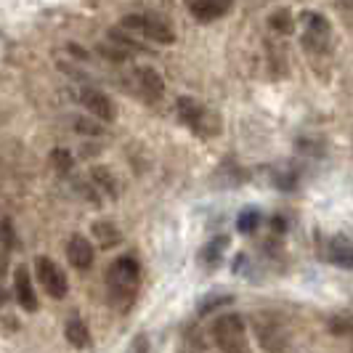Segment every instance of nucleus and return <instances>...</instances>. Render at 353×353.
<instances>
[{
    "label": "nucleus",
    "mask_w": 353,
    "mask_h": 353,
    "mask_svg": "<svg viewBox=\"0 0 353 353\" xmlns=\"http://www.w3.org/2000/svg\"><path fill=\"white\" fill-rule=\"evenodd\" d=\"M120 27L125 32H139L141 37L152 40V43H159V46H173L176 43V30L168 24V19L159 17V14H146V11L125 14Z\"/></svg>",
    "instance_id": "nucleus-2"
},
{
    "label": "nucleus",
    "mask_w": 353,
    "mask_h": 353,
    "mask_svg": "<svg viewBox=\"0 0 353 353\" xmlns=\"http://www.w3.org/2000/svg\"><path fill=\"white\" fill-rule=\"evenodd\" d=\"M327 261L340 265V268H353V239L332 236L327 242Z\"/></svg>",
    "instance_id": "nucleus-13"
},
{
    "label": "nucleus",
    "mask_w": 353,
    "mask_h": 353,
    "mask_svg": "<svg viewBox=\"0 0 353 353\" xmlns=\"http://www.w3.org/2000/svg\"><path fill=\"white\" fill-rule=\"evenodd\" d=\"M6 305H8V292L0 290V308H6Z\"/></svg>",
    "instance_id": "nucleus-28"
},
{
    "label": "nucleus",
    "mask_w": 353,
    "mask_h": 353,
    "mask_svg": "<svg viewBox=\"0 0 353 353\" xmlns=\"http://www.w3.org/2000/svg\"><path fill=\"white\" fill-rule=\"evenodd\" d=\"M303 24H305V35H303V43H305V48H311V51L316 53H324L330 48V37H332V27H330V21L316 14V11H308L305 17H303Z\"/></svg>",
    "instance_id": "nucleus-7"
},
{
    "label": "nucleus",
    "mask_w": 353,
    "mask_h": 353,
    "mask_svg": "<svg viewBox=\"0 0 353 353\" xmlns=\"http://www.w3.org/2000/svg\"><path fill=\"white\" fill-rule=\"evenodd\" d=\"M176 112L178 117H181V123L186 125L192 133L202 136V139H210V136H215L221 130L218 117L202 101H196L192 96H181L176 101Z\"/></svg>",
    "instance_id": "nucleus-4"
},
{
    "label": "nucleus",
    "mask_w": 353,
    "mask_h": 353,
    "mask_svg": "<svg viewBox=\"0 0 353 353\" xmlns=\"http://www.w3.org/2000/svg\"><path fill=\"white\" fill-rule=\"evenodd\" d=\"M48 159H51L53 170L59 176H70L72 168H74V157L70 154V149H61V146H56L51 154H48Z\"/></svg>",
    "instance_id": "nucleus-18"
},
{
    "label": "nucleus",
    "mask_w": 353,
    "mask_h": 353,
    "mask_svg": "<svg viewBox=\"0 0 353 353\" xmlns=\"http://www.w3.org/2000/svg\"><path fill=\"white\" fill-rule=\"evenodd\" d=\"M90 234H93V239L104 250L117 248V245L123 242V234H120V229H117L112 221H96V223L90 226Z\"/></svg>",
    "instance_id": "nucleus-16"
},
{
    "label": "nucleus",
    "mask_w": 353,
    "mask_h": 353,
    "mask_svg": "<svg viewBox=\"0 0 353 353\" xmlns=\"http://www.w3.org/2000/svg\"><path fill=\"white\" fill-rule=\"evenodd\" d=\"M74 130L77 133H85V136H101L104 133V128L96 123V120H90V117H74Z\"/></svg>",
    "instance_id": "nucleus-23"
},
{
    "label": "nucleus",
    "mask_w": 353,
    "mask_h": 353,
    "mask_svg": "<svg viewBox=\"0 0 353 353\" xmlns=\"http://www.w3.org/2000/svg\"><path fill=\"white\" fill-rule=\"evenodd\" d=\"M255 330H258V337H261V343H263L265 351H282L284 343H287V335H284V330L274 321L271 316H258L255 319Z\"/></svg>",
    "instance_id": "nucleus-11"
},
{
    "label": "nucleus",
    "mask_w": 353,
    "mask_h": 353,
    "mask_svg": "<svg viewBox=\"0 0 353 353\" xmlns=\"http://www.w3.org/2000/svg\"><path fill=\"white\" fill-rule=\"evenodd\" d=\"M229 248V236L221 234V236H212L205 248L199 250V263L205 268H218L221 261H223V250Z\"/></svg>",
    "instance_id": "nucleus-15"
},
{
    "label": "nucleus",
    "mask_w": 353,
    "mask_h": 353,
    "mask_svg": "<svg viewBox=\"0 0 353 353\" xmlns=\"http://www.w3.org/2000/svg\"><path fill=\"white\" fill-rule=\"evenodd\" d=\"M64 337H67V343H70L72 348H77V351H85V348H90V343H93V340H90L88 324L77 316V314L67 319V324H64Z\"/></svg>",
    "instance_id": "nucleus-14"
},
{
    "label": "nucleus",
    "mask_w": 353,
    "mask_h": 353,
    "mask_svg": "<svg viewBox=\"0 0 353 353\" xmlns=\"http://www.w3.org/2000/svg\"><path fill=\"white\" fill-rule=\"evenodd\" d=\"M128 353H149V337L143 335V332H139V335L130 340Z\"/></svg>",
    "instance_id": "nucleus-26"
},
{
    "label": "nucleus",
    "mask_w": 353,
    "mask_h": 353,
    "mask_svg": "<svg viewBox=\"0 0 353 353\" xmlns=\"http://www.w3.org/2000/svg\"><path fill=\"white\" fill-rule=\"evenodd\" d=\"M67 261H70L72 268L77 271H88L93 261H96V252H93V245H90L85 236L74 234L70 242H67Z\"/></svg>",
    "instance_id": "nucleus-10"
},
{
    "label": "nucleus",
    "mask_w": 353,
    "mask_h": 353,
    "mask_svg": "<svg viewBox=\"0 0 353 353\" xmlns=\"http://www.w3.org/2000/svg\"><path fill=\"white\" fill-rule=\"evenodd\" d=\"M99 51H101L104 59L114 61V64H125V61H128V53H125L123 48H117V46H112V43H109V46H101Z\"/></svg>",
    "instance_id": "nucleus-24"
},
{
    "label": "nucleus",
    "mask_w": 353,
    "mask_h": 353,
    "mask_svg": "<svg viewBox=\"0 0 353 353\" xmlns=\"http://www.w3.org/2000/svg\"><path fill=\"white\" fill-rule=\"evenodd\" d=\"M212 337L223 353H250L245 319L239 314H218V319L212 321Z\"/></svg>",
    "instance_id": "nucleus-3"
},
{
    "label": "nucleus",
    "mask_w": 353,
    "mask_h": 353,
    "mask_svg": "<svg viewBox=\"0 0 353 353\" xmlns=\"http://www.w3.org/2000/svg\"><path fill=\"white\" fill-rule=\"evenodd\" d=\"M268 24H271V30L274 32H279V35H290L292 32V27H295V21H292V14L282 8V11H274L271 19H268Z\"/></svg>",
    "instance_id": "nucleus-20"
},
{
    "label": "nucleus",
    "mask_w": 353,
    "mask_h": 353,
    "mask_svg": "<svg viewBox=\"0 0 353 353\" xmlns=\"http://www.w3.org/2000/svg\"><path fill=\"white\" fill-rule=\"evenodd\" d=\"M35 274H37V282L43 284V290L51 295L53 301L67 298V292H70V279H67L64 268L56 263L53 258H48V255H37Z\"/></svg>",
    "instance_id": "nucleus-5"
},
{
    "label": "nucleus",
    "mask_w": 353,
    "mask_h": 353,
    "mask_svg": "<svg viewBox=\"0 0 353 353\" xmlns=\"http://www.w3.org/2000/svg\"><path fill=\"white\" fill-rule=\"evenodd\" d=\"M261 221H263L261 210H255V208H245V210L236 215V229L242 231V234H252V231H258Z\"/></svg>",
    "instance_id": "nucleus-19"
},
{
    "label": "nucleus",
    "mask_w": 353,
    "mask_h": 353,
    "mask_svg": "<svg viewBox=\"0 0 353 353\" xmlns=\"http://www.w3.org/2000/svg\"><path fill=\"white\" fill-rule=\"evenodd\" d=\"M6 271H8V250H0V279L6 276Z\"/></svg>",
    "instance_id": "nucleus-27"
},
{
    "label": "nucleus",
    "mask_w": 353,
    "mask_h": 353,
    "mask_svg": "<svg viewBox=\"0 0 353 353\" xmlns=\"http://www.w3.org/2000/svg\"><path fill=\"white\" fill-rule=\"evenodd\" d=\"M133 83L136 93L141 96L146 104H157L165 96V80L154 67H133Z\"/></svg>",
    "instance_id": "nucleus-8"
},
{
    "label": "nucleus",
    "mask_w": 353,
    "mask_h": 353,
    "mask_svg": "<svg viewBox=\"0 0 353 353\" xmlns=\"http://www.w3.org/2000/svg\"><path fill=\"white\" fill-rule=\"evenodd\" d=\"M330 327H332V332H337V335H351L353 332V316H335Z\"/></svg>",
    "instance_id": "nucleus-25"
},
{
    "label": "nucleus",
    "mask_w": 353,
    "mask_h": 353,
    "mask_svg": "<svg viewBox=\"0 0 353 353\" xmlns=\"http://www.w3.org/2000/svg\"><path fill=\"white\" fill-rule=\"evenodd\" d=\"M189 14L202 21V24H210V21H218L223 19L231 11V3H218V0H202V3H189L186 6Z\"/></svg>",
    "instance_id": "nucleus-12"
},
{
    "label": "nucleus",
    "mask_w": 353,
    "mask_h": 353,
    "mask_svg": "<svg viewBox=\"0 0 353 353\" xmlns=\"http://www.w3.org/2000/svg\"><path fill=\"white\" fill-rule=\"evenodd\" d=\"M106 295L117 311H128L141 287V263L133 255H120L106 268Z\"/></svg>",
    "instance_id": "nucleus-1"
},
{
    "label": "nucleus",
    "mask_w": 353,
    "mask_h": 353,
    "mask_svg": "<svg viewBox=\"0 0 353 353\" xmlns=\"http://www.w3.org/2000/svg\"><path fill=\"white\" fill-rule=\"evenodd\" d=\"M83 109L88 112L90 117H96L99 123H114L117 120V106L112 104V99L106 96L104 90L93 88V85H85V88L77 93Z\"/></svg>",
    "instance_id": "nucleus-6"
},
{
    "label": "nucleus",
    "mask_w": 353,
    "mask_h": 353,
    "mask_svg": "<svg viewBox=\"0 0 353 353\" xmlns=\"http://www.w3.org/2000/svg\"><path fill=\"white\" fill-rule=\"evenodd\" d=\"M234 301L231 295H218V292H210V295H205V301L199 303V316H208V314H212V311H218V308H223V305H229V303Z\"/></svg>",
    "instance_id": "nucleus-21"
},
{
    "label": "nucleus",
    "mask_w": 353,
    "mask_h": 353,
    "mask_svg": "<svg viewBox=\"0 0 353 353\" xmlns=\"http://www.w3.org/2000/svg\"><path fill=\"white\" fill-rule=\"evenodd\" d=\"M0 242H3V250H17L19 248V239H17V229H14V221L6 215L0 218Z\"/></svg>",
    "instance_id": "nucleus-22"
},
{
    "label": "nucleus",
    "mask_w": 353,
    "mask_h": 353,
    "mask_svg": "<svg viewBox=\"0 0 353 353\" xmlns=\"http://www.w3.org/2000/svg\"><path fill=\"white\" fill-rule=\"evenodd\" d=\"M90 183H93L99 192L109 194L112 199L117 196V178L112 176V170H109L106 165H93V168H90Z\"/></svg>",
    "instance_id": "nucleus-17"
},
{
    "label": "nucleus",
    "mask_w": 353,
    "mask_h": 353,
    "mask_svg": "<svg viewBox=\"0 0 353 353\" xmlns=\"http://www.w3.org/2000/svg\"><path fill=\"white\" fill-rule=\"evenodd\" d=\"M14 298H17V303L27 311V314H35L37 308H40L27 265H19L17 271H14Z\"/></svg>",
    "instance_id": "nucleus-9"
}]
</instances>
